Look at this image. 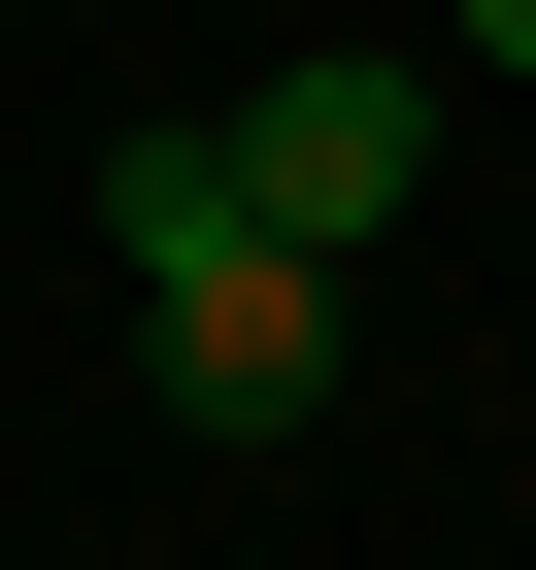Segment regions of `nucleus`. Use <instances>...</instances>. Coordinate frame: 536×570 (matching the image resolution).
Listing matches in <instances>:
<instances>
[{
    "instance_id": "2",
    "label": "nucleus",
    "mask_w": 536,
    "mask_h": 570,
    "mask_svg": "<svg viewBox=\"0 0 536 570\" xmlns=\"http://www.w3.org/2000/svg\"><path fill=\"white\" fill-rule=\"evenodd\" d=\"M201 135H235V202H268V235H403V168H436V68H369V35H302L268 101H201Z\"/></svg>"
},
{
    "instance_id": "1",
    "label": "nucleus",
    "mask_w": 536,
    "mask_h": 570,
    "mask_svg": "<svg viewBox=\"0 0 536 570\" xmlns=\"http://www.w3.org/2000/svg\"><path fill=\"white\" fill-rule=\"evenodd\" d=\"M101 268H135V370H168L201 436H302V403H336V235H268L235 135H135V168H101Z\"/></svg>"
},
{
    "instance_id": "3",
    "label": "nucleus",
    "mask_w": 536,
    "mask_h": 570,
    "mask_svg": "<svg viewBox=\"0 0 536 570\" xmlns=\"http://www.w3.org/2000/svg\"><path fill=\"white\" fill-rule=\"evenodd\" d=\"M436 68H536V0H436Z\"/></svg>"
}]
</instances>
